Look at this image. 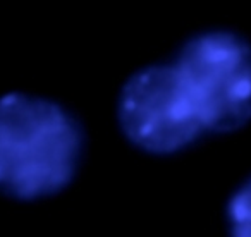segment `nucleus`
Returning a JSON list of instances; mask_svg holds the SVG:
<instances>
[{
  "label": "nucleus",
  "mask_w": 251,
  "mask_h": 237,
  "mask_svg": "<svg viewBox=\"0 0 251 237\" xmlns=\"http://www.w3.org/2000/svg\"><path fill=\"white\" fill-rule=\"evenodd\" d=\"M115 112L122 136L155 157L243 129L251 120V43L230 29L189 36L126 79Z\"/></svg>",
  "instance_id": "obj_1"
},
{
  "label": "nucleus",
  "mask_w": 251,
  "mask_h": 237,
  "mask_svg": "<svg viewBox=\"0 0 251 237\" xmlns=\"http://www.w3.org/2000/svg\"><path fill=\"white\" fill-rule=\"evenodd\" d=\"M86 153L81 120L62 103L12 91L0 96V194L38 201L67 189Z\"/></svg>",
  "instance_id": "obj_2"
},
{
  "label": "nucleus",
  "mask_w": 251,
  "mask_h": 237,
  "mask_svg": "<svg viewBox=\"0 0 251 237\" xmlns=\"http://www.w3.org/2000/svg\"><path fill=\"white\" fill-rule=\"evenodd\" d=\"M226 225L227 237H251V175L229 198Z\"/></svg>",
  "instance_id": "obj_3"
}]
</instances>
